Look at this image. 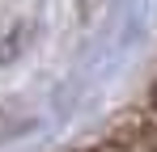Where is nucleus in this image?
<instances>
[{
	"instance_id": "nucleus-1",
	"label": "nucleus",
	"mask_w": 157,
	"mask_h": 152,
	"mask_svg": "<svg viewBox=\"0 0 157 152\" xmlns=\"http://www.w3.org/2000/svg\"><path fill=\"white\" fill-rule=\"evenodd\" d=\"M153 106H157V85H153Z\"/></svg>"
}]
</instances>
